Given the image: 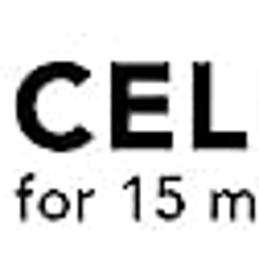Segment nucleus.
<instances>
[{
	"label": "nucleus",
	"instance_id": "f257e3e1",
	"mask_svg": "<svg viewBox=\"0 0 259 255\" xmlns=\"http://www.w3.org/2000/svg\"><path fill=\"white\" fill-rule=\"evenodd\" d=\"M91 82L82 66H58L33 74L21 91V123L25 136L46 148H78L91 140L87 119H78V91Z\"/></svg>",
	"mask_w": 259,
	"mask_h": 255
},
{
	"label": "nucleus",
	"instance_id": "f03ea898",
	"mask_svg": "<svg viewBox=\"0 0 259 255\" xmlns=\"http://www.w3.org/2000/svg\"><path fill=\"white\" fill-rule=\"evenodd\" d=\"M62 210H66L62 194H46V214H62Z\"/></svg>",
	"mask_w": 259,
	"mask_h": 255
}]
</instances>
